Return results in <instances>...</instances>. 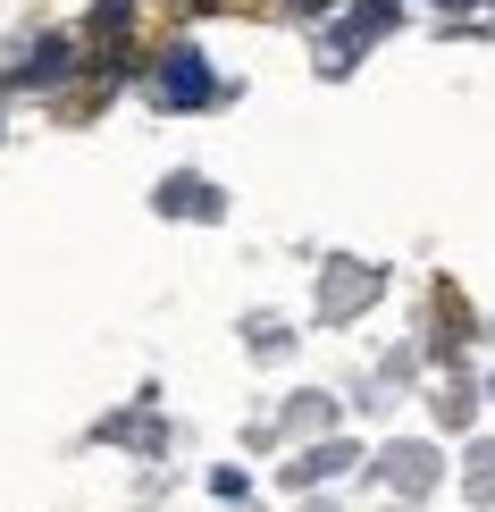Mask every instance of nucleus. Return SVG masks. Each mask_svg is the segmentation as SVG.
Returning a JSON list of instances; mask_svg holds the SVG:
<instances>
[{
	"mask_svg": "<svg viewBox=\"0 0 495 512\" xmlns=\"http://www.w3.org/2000/svg\"><path fill=\"white\" fill-rule=\"evenodd\" d=\"M277 9H303V17H311V9H328V0H277Z\"/></svg>",
	"mask_w": 495,
	"mask_h": 512,
	"instance_id": "nucleus-3",
	"label": "nucleus"
},
{
	"mask_svg": "<svg viewBox=\"0 0 495 512\" xmlns=\"http://www.w3.org/2000/svg\"><path fill=\"white\" fill-rule=\"evenodd\" d=\"M59 68H68V42H34V51H26V59H17V68H9V76H17V84H51Z\"/></svg>",
	"mask_w": 495,
	"mask_h": 512,
	"instance_id": "nucleus-2",
	"label": "nucleus"
},
{
	"mask_svg": "<svg viewBox=\"0 0 495 512\" xmlns=\"http://www.w3.org/2000/svg\"><path fill=\"white\" fill-rule=\"evenodd\" d=\"M152 93L168 101V110H202L219 84H210V68H202V51H168L160 59V76H152Z\"/></svg>",
	"mask_w": 495,
	"mask_h": 512,
	"instance_id": "nucleus-1",
	"label": "nucleus"
}]
</instances>
